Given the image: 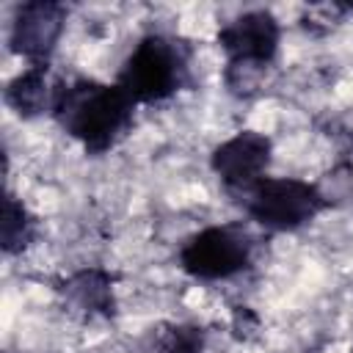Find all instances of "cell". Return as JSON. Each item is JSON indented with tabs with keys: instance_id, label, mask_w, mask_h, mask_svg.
I'll use <instances>...</instances> for the list:
<instances>
[{
	"instance_id": "cell-1",
	"label": "cell",
	"mask_w": 353,
	"mask_h": 353,
	"mask_svg": "<svg viewBox=\"0 0 353 353\" xmlns=\"http://www.w3.org/2000/svg\"><path fill=\"white\" fill-rule=\"evenodd\" d=\"M132 110L135 102L119 83L108 85L91 77H77L58 85L52 102L55 121L91 154L108 152L124 135V130L132 124Z\"/></svg>"
},
{
	"instance_id": "cell-2",
	"label": "cell",
	"mask_w": 353,
	"mask_h": 353,
	"mask_svg": "<svg viewBox=\"0 0 353 353\" xmlns=\"http://www.w3.org/2000/svg\"><path fill=\"white\" fill-rule=\"evenodd\" d=\"M185 80H188V50L182 47V41L168 39L163 33H149L132 47L116 83L138 105V102L168 99L174 91L182 88Z\"/></svg>"
},
{
	"instance_id": "cell-3",
	"label": "cell",
	"mask_w": 353,
	"mask_h": 353,
	"mask_svg": "<svg viewBox=\"0 0 353 353\" xmlns=\"http://www.w3.org/2000/svg\"><path fill=\"white\" fill-rule=\"evenodd\" d=\"M237 196L243 199L245 212L259 226L273 232L301 229L325 207L317 185L292 176H265Z\"/></svg>"
},
{
	"instance_id": "cell-4",
	"label": "cell",
	"mask_w": 353,
	"mask_h": 353,
	"mask_svg": "<svg viewBox=\"0 0 353 353\" xmlns=\"http://www.w3.org/2000/svg\"><path fill=\"white\" fill-rule=\"evenodd\" d=\"M251 234L237 223L207 226L179 248V268L201 281H218L240 273L251 262Z\"/></svg>"
},
{
	"instance_id": "cell-5",
	"label": "cell",
	"mask_w": 353,
	"mask_h": 353,
	"mask_svg": "<svg viewBox=\"0 0 353 353\" xmlns=\"http://www.w3.org/2000/svg\"><path fill=\"white\" fill-rule=\"evenodd\" d=\"M210 165L223 188H229L232 193H243L265 179V171L270 165V138L256 130H240L215 146Z\"/></svg>"
},
{
	"instance_id": "cell-6",
	"label": "cell",
	"mask_w": 353,
	"mask_h": 353,
	"mask_svg": "<svg viewBox=\"0 0 353 353\" xmlns=\"http://www.w3.org/2000/svg\"><path fill=\"white\" fill-rule=\"evenodd\" d=\"M279 22L270 11H245L218 30V44L229 55V63L268 66L279 50Z\"/></svg>"
},
{
	"instance_id": "cell-7",
	"label": "cell",
	"mask_w": 353,
	"mask_h": 353,
	"mask_svg": "<svg viewBox=\"0 0 353 353\" xmlns=\"http://www.w3.org/2000/svg\"><path fill=\"white\" fill-rule=\"evenodd\" d=\"M66 22V8L58 3H25L17 8L11 22V50L30 63H47L55 41L61 39Z\"/></svg>"
},
{
	"instance_id": "cell-8",
	"label": "cell",
	"mask_w": 353,
	"mask_h": 353,
	"mask_svg": "<svg viewBox=\"0 0 353 353\" xmlns=\"http://www.w3.org/2000/svg\"><path fill=\"white\" fill-rule=\"evenodd\" d=\"M58 85L50 83L47 77V63H30L25 72H19L8 88H6V102L25 119L39 116L44 110L52 113V102H55Z\"/></svg>"
},
{
	"instance_id": "cell-9",
	"label": "cell",
	"mask_w": 353,
	"mask_h": 353,
	"mask_svg": "<svg viewBox=\"0 0 353 353\" xmlns=\"http://www.w3.org/2000/svg\"><path fill=\"white\" fill-rule=\"evenodd\" d=\"M66 298L83 309V312H108V306L113 303L110 295V279L102 270H83L74 279H69L66 284Z\"/></svg>"
},
{
	"instance_id": "cell-10",
	"label": "cell",
	"mask_w": 353,
	"mask_h": 353,
	"mask_svg": "<svg viewBox=\"0 0 353 353\" xmlns=\"http://www.w3.org/2000/svg\"><path fill=\"white\" fill-rule=\"evenodd\" d=\"M33 229H36V221L30 218L25 204L8 193L3 199V251L19 254L33 240Z\"/></svg>"
},
{
	"instance_id": "cell-11",
	"label": "cell",
	"mask_w": 353,
	"mask_h": 353,
	"mask_svg": "<svg viewBox=\"0 0 353 353\" xmlns=\"http://www.w3.org/2000/svg\"><path fill=\"white\" fill-rule=\"evenodd\" d=\"M152 353H201V334L188 325H174Z\"/></svg>"
}]
</instances>
